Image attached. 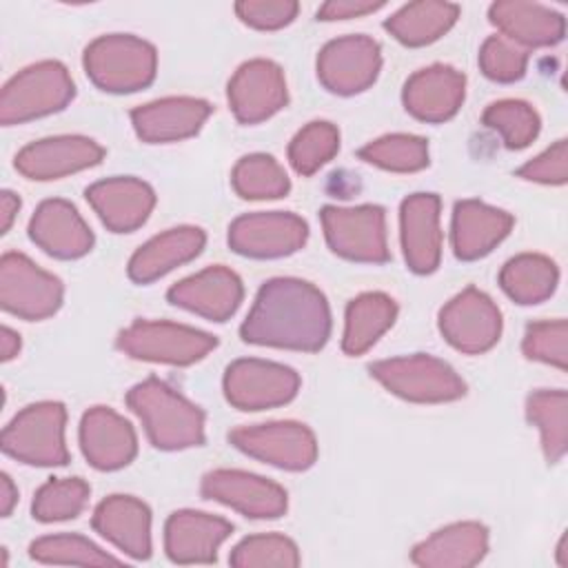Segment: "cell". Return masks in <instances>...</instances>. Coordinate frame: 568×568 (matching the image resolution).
<instances>
[{
  "instance_id": "1",
  "label": "cell",
  "mask_w": 568,
  "mask_h": 568,
  "mask_svg": "<svg viewBox=\"0 0 568 568\" xmlns=\"http://www.w3.org/2000/svg\"><path fill=\"white\" fill-rule=\"evenodd\" d=\"M240 335L246 344L315 353L331 337V308L311 282L273 277L260 286Z\"/></svg>"
},
{
  "instance_id": "2",
  "label": "cell",
  "mask_w": 568,
  "mask_h": 568,
  "mask_svg": "<svg viewBox=\"0 0 568 568\" xmlns=\"http://www.w3.org/2000/svg\"><path fill=\"white\" fill-rule=\"evenodd\" d=\"M126 406L140 417L149 442L160 450L204 444V410L158 377H146L126 393Z\"/></svg>"
},
{
  "instance_id": "3",
  "label": "cell",
  "mask_w": 568,
  "mask_h": 568,
  "mask_svg": "<svg viewBox=\"0 0 568 568\" xmlns=\"http://www.w3.org/2000/svg\"><path fill=\"white\" fill-rule=\"evenodd\" d=\"M89 80L109 93H133L155 80V47L131 33L100 36L82 55Z\"/></svg>"
},
{
  "instance_id": "4",
  "label": "cell",
  "mask_w": 568,
  "mask_h": 568,
  "mask_svg": "<svg viewBox=\"0 0 568 568\" xmlns=\"http://www.w3.org/2000/svg\"><path fill=\"white\" fill-rule=\"evenodd\" d=\"M75 95L67 67L58 60H42L18 71L0 93V122L22 124L62 111Z\"/></svg>"
},
{
  "instance_id": "5",
  "label": "cell",
  "mask_w": 568,
  "mask_h": 568,
  "mask_svg": "<svg viewBox=\"0 0 568 568\" xmlns=\"http://www.w3.org/2000/svg\"><path fill=\"white\" fill-rule=\"evenodd\" d=\"M368 371L388 393L406 402L442 404L466 395V384L455 368L433 355L415 353L379 359L373 362Z\"/></svg>"
},
{
  "instance_id": "6",
  "label": "cell",
  "mask_w": 568,
  "mask_h": 568,
  "mask_svg": "<svg viewBox=\"0 0 568 568\" xmlns=\"http://www.w3.org/2000/svg\"><path fill=\"white\" fill-rule=\"evenodd\" d=\"M64 424V404H29L4 426L2 450L4 455L29 466H64L69 464Z\"/></svg>"
},
{
  "instance_id": "7",
  "label": "cell",
  "mask_w": 568,
  "mask_h": 568,
  "mask_svg": "<svg viewBox=\"0 0 568 568\" xmlns=\"http://www.w3.org/2000/svg\"><path fill=\"white\" fill-rule=\"evenodd\" d=\"M115 346L133 359L189 366L206 357L217 346V339L211 333L175 322L135 320L118 333Z\"/></svg>"
},
{
  "instance_id": "8",
  "label": "cell",
  "mask_w": 568,
  "mask_h": 568,
  "mask_svg": "<svg viewBox=\"0 0 568 568\" xmlns=\"http://www.w3.org/2000/svg\"><path fill=\"white\" fill-rule=\"evenodd\" d=\"M320 217L326 244L335 255L366 264H384L390 260L386 242V215L382 206H324Z\"/></svg>"
},
{
  "instance_id": "9",
  "label": "cell",
  "mask_w": 568,
  "mask_h": 568,
  "mask_svg": "<svg viewBox=\"0 0 568 568\" xmlns=\"http://www.w3.org/2000/svg\"><path fill=\"white\" fill-rule=\"evenodd\" d=\"M64 297L62 282L27 255L9 251L0 260V304L7 313L38 322L51 317Z\"/></svg>"
},
{
  "instance_id": "10",
  "label": "cell",
  "mask_w": 568,
  "mask_h": 568,
  "mask_svg": "<svg viewBox=\"0 0 568 568\" xmlns=\"http://www.w3.org/2000/svg\"><path fill=\"white\" fill-rule=\"evenodd\" d=\"M229 442L244 455L282 470H306L317 459V439L300 422H268L240 426L229 433Z\"/></svg>"
},
{
  "instance_id": "11",
  "label": "cell",
  "mask_w": 568,
  "mask_h": 568,
  "mask_svg": "<svg viewBox=\"0 0 568 568\" xmlns=\"http://www.w3.org/2000/svg\"><path fill=\"white\" fill-rule=\"evenodd\" d=\"M224 397L240 410H264L288 404L300 390V375L284 364L244 357L226 366Z\"/></svg>"
},
{
  "instance_id": "12",
  "label": "cell",
  "mask_w": 568,
  "mask_h": 568,
  "mask_svg": "<svg viewBox=\"0 0 568 568\" xmlns=\"http://www.w3.org/2000/svg\"><path fill=\"white\" fill-rule=\"evenodd\" d=\"M308 240V224L288 211L246 213L231 222L229 246L244 257L275 260L300 251Z\"/></svg>"
},
{
  "instance_id": "13",
  "label": "cell",
  "mask_w": 568,
  "mask_h": 568,
  "mask_svg": "<svg viewBox=\"0 0 568 568\" xmlns=\"http://www.w3.org/2000/svg\"><path fill=\"white\" fill-rule=\"evenodd\" d=\"M439 333L453 348L479 355L499 342L501 313L484 291L466 286L439 311Z\"/></svg>"
},
{
  "instance_id": "14",
  "label": "cell",
  "mask_w": 568,
  "mask_h": 568,
  "mask_svg": "<svg viewBox=\"0 0 568 568\" xmlns=\"http://www.w3.org/2000/svg\"><path fill=\"white\" fill-rule=\"evenodd\" d=\"M382 49L368 36H344L326 42L317 55V80L335 95L366 91L379 75Z\"/></svg>"
},
{
  "instance_id": "15",
  "label": "cell",
  "mask_w": 568,
  "mask_h": 568,
  "mask_svg": "<svg viewBox=\"0 0 568 568\" xmlns=\"http://www.w3.org/2000/svg\"><path fill=\"white\" fill-rule=\"evenodd\" d=\"M200 495L251 519L282 517L288 506L286 490L280 484L235 468H217L206 473L200 484Z\"/></svg>"
},
{
  "instance_id": "16",
  "label": "cell",
  "mask_w": 568,
  "mask_h": 568,
  "mask_svg": "<svg viewBox=\"0 0 568 568\" xmlns=\"http://www.w3.org/2000/svg\"><path fill=\"white\" fill-rule=\"evenodd\" d=\"M226 98L240 124L264 122L288 102L284 71L264 58L248 60L231 75Z\"/></svg>"
},
{
  "instance_id": "17",
  "label": "cell",
  "mask_w": 568,
  "mask_h": 568,
  "mask_svg": "<svg viewBox=\"0 0 568 568\" xmlns=\"http://www.w3.org/2000/svg\"><path fill=\"white\" fill-rule=\"evenodd\" d=\"M104 149L84 135H53L22 146L13 160L27 180H58L100 164Z\"/></svg>"
},
{
  "instance_id": "18",
  "label": "cell",
  "mask_w": 568,
  "mask_h": 568,
  "mask_svg": "<svg viewBox=\"0 0 568 568\" xmlns=\"http://www.w3.org/2000/svg\"><path fill=\"white\" fill-rule=\"evenodd\" d=\"M442 200L435 193H413L399 206V237L406 266L417 275L437 271L442 260Z\"/></svg>"
},
{
  "instance_id": "19",
  "label": "cell",
  "mask_w": 568,
  "mask_h": 568,
  "mask_svg": "<svg viewBox=\"0 0 568 568\" xmlns=\"http://www.w3.org/2000/svg\"><path fill=\"white\" fill-rule=\"evenodd\" d=\"M242 297V280L222 264L184 277L166 291V300L173 306L186 308L211 322H226L240 308Z\"/></svg>"
},
{
  "instance_id": "20",
  "label": "cell",
  "mask_w": 568,
  "mask_h": 568,
  "mask_svg": "<svg viewBox=\"0 0 568 568\" xmlns=\"http://www.w3.org/2000/svg\"><path fill=\"white\" fill-rule=\"evenodd\" d=\"M84 197L100 222L113 233H131L140 229L155 206L153 189L131 175L100 180L87 186Z\"/></svg>"
},
{
  "instance_id": "21",
  "label": "cell",
  "mask_w": 568,
  "mask_h": 568,
  "mask_svg": "<svg viewBox=\"0 0 568 568\" xmlns=\"http://www.w3.org/2000/svg\"><path fill=\"white\" fill-rule=\"evenodd\" d=\"M466 95V75L448 64H430L415 71L402 91L406 111L422 122L450 120Z\"/></svg>"
},
{
  "instance_id": "22",
  "label": "cell",
  "mask_w": 568,
  "mask_h": 568,
  "mask_svg": "<svg viewBox=\"0 0 568 568\" xmlns=\"http://www.w3.org/2000/svg\"><path fill=\"white\" fill-rule=\"evenodd\" d=\"M80 448L98 470H118L131 464L138 453L133 426L109 406H93L80 422Z\"/></svg>"
},
{
  "instance_id": "23",
  "label": "cell",
  "mask_w": 568,
  "mask_h": 568,
  "mask_svg": "<svg viewBox=\"0 0 568 568\" xmlns=\"http://www.w3.org/2000/svg\"><path fill=\"white\" fill-rule=\"evenodd\" d=\"M29 237L47 255L58 260H78L93 246V233L78 209L60 197L44 200L31 222Z\"/></svg>"
},
{
  "instance_id": "24",
  "label": "cell",
  "mask_w": 568,
  "mask_h": 568,
  "mask_svg": "<svg viewBox=\"0 0 568 568\" xmlns=\"http://www.w3.org/2000/svg\"><path fill=\"white\" fill-rule=\"evenodd\" d=\"M213 106L200 98H162L131 109V122L142 142L162 144L195 135Z\"/></svg>"
},
{
  "instance_id": "25",
  "label": "cell",
  "mask_w": 568,
  "mask_h": 568,
  "mask_svg": "<svg viewBox=\"0 0 568 568\" xmlns=\"http://www.w3.org/2000/svg\"><path fill=\"white\" fill-rule=\"evenodd\" d=\"M233 524L200 510H175L164 524V550L175 564H213Z\"/></svg>"
},
{
  "instance_id": "26",
  "label": "cell",
  "mask_w": 568,
  "mask_h": 568,
  "mask_svg": "<svg viewBox=\"0 0 568 568\" xmlns=\"http://www.w3.org/2000/svg\"><path fill=\"white\" fill-rule=\"evenodd\" d=\"M515 217L479 200H459L453 209L450 242L457 260L473 262L488 255L513 229Z\"/></svg>"
},
{
  "instance_id": "27",
  "label": "cell",
  "mask_w": 568,
  "mask_h": 568,
  "mask_svg": "<svg viewBox=\"0 0 568 568\" xmlns=\"http://www.w3.org/2000/svg\"><path fill=\"white\" fill-rule=\"evenodd\" d=\"M91 526L133 559L151 557V510L131 495L102 499L91 517Z\"/></svg>"
},
{
  "instance_id": "28",
  "label": "cell",
  "mask_w": 568,
  "mask_h": 568,
  "mask_svg": "<svg viewBox=\"0 0 568 568\" xmlns=\"http://www.w3.org/2000/svg\"><path fill=\"white\" fill-rule=\"evenodd\" d=\"M490 22L521 49L552 47L564 40L566 20L559 11L524 0H499L488 9Z\"/></svg>"
},
{
  "instance_id": "29",
  "label": "cell",
  "mask_w": 568,
  "mask_h": 568,
  "mask_svg": "<svg viewBox=\"0 0 568 568\" xmlns=\"http://www.w3.org/2000/svg\"><path fill=\"white\" fill-rule=\"evenodd\" d=\"M488 552V528L479 521H457L419 541L410 561L424 568H468Z\"/></svg>"
},
{
  "instance_id": "30",
  "label": "cell",
  "mask_w": 568,
  "mask_h": 568,
  "mask_svg": "<svg viewBox=\"0 0 568 568\" xmlns=\"http://www.w3.org/2000/svg\"><path fill=\"white\" fill-rule=\"evenodd\" d=\"M206 235L197 226H175L142 244L129 260L126 273L135 284H151L202 253Z\"/></svg>"
},
{
  "instance_id": "31",
  "label": "cell",
  "mask_w": 568,
  "mask_h": 568,
  "mask_svg": "<svg viewBox=\"0 0 568 568\" xmlns=\"http://www.w3.org/2000/svg\"><path fill=\"white\" fill-rule=\"evenodd\" d=\"M397 304L390 295L373 291L353 297L346 306L342 351L346 355L366 353L395 322Z\"/></svg>"
},
{
  "instance_id": "32",
  "label": "cell",
  "mask_w": 568,
  "mask_h": 568,
  "mask_svg": "<svg viewBox=\"0 0 568 568\" xmlns=\"http://www.w3.org/2000/svg\"><path fill=\"white\" fill-rule=\"evenodd\" d=\"M459 18V7L453 2L422 0L404 4L390 18L384 29L406 47H424L439 40Z\"/></svg>"
},
{
  "instance_id": "33",
  "label": "cell",
  "mask_w": 568,
  "mask_h": 568,
  "mask_svg": "<svg viewBox=\"0 0 568 568\" xmlns=\"http://www.w3.org/2000/svg\"><path fill=\"white\" fill-rule=\"evenodd\" d=\"M559 282L557 264L539 253L510 257L499 271L501 291L517 304L530 306L548 300Z\"/></svg>"
},
{
  "instance_id": "34",
  "label": "cell",
  "mask_w": 568,
  "mask_h": 568,
  "mask_svg": "<svg viewBox=\"0 0 568 568\" xmlns=\"http://www.w3.org/2000/svg\"><path fill=\"white\" fill-rule=\"evenodd\" d=\"M526 417L539 428L548 464H557L568 450V395L566 390H535L526 399Z\"/></svg>"
},
{
  "instance_id": "35",
  "label": "cell",
  "mask_w": 568,
  "mask_h": 568,
  "mask_svg": "<svg viewBox=\"0 0 568 568\" xmlns=\"http://www.w3.org/2000/svg\"><path fill=\"white\" fill-rule=\"evenodd\" d=\"M233 191L244 200H275L291 191L284 166L266 153H251L237 160L231 173Z\"/></svg>"
},
{
  "instance_id": "36",
  "label": "cell",
  "mask_w": 568,
  "mask_h": 568,
  "mask_svg": "<svg viewBox=\"0 0 568 568\" xmlns=\"http://www.w3.org/2000/svg\"><path fill=\"white\" fill-rule=\"evenodd\" d=\"M357 158L384 171L415 173L428 166V142L410 133H390L364 144Z\"/></svg>"
},
{
  "instance_id": "37",
  "label": "cell",
  "mask_w": 568,
  "mask_h": 568,
  "mask_svg": "<svg viewBox=\"0 0 568 568\" xmlns=\"http://www.w3.org/2000/svg\"><path fill=\"white\" fill-rule=\"evenodd\" d=\"M89 495L91 488L82 477H53L36 490L31 515L44 524L73 519L84 510Z\"/></svg>"
},
{
  "instance_id": "38",
  "label": "cell",
  "mask_w": 568,
  "mask_h": 568,
  "mask_svg": "<svg viewBox=\"0 0 568 568\" xmlns=\"http://www.w3.org/2000/svg\"><path fill=\"white\" fill-rule=\"evenodd\" d=\"M339 151V131L333 122L313 120L302 126L288 144V162L295 173L313 175Z\"/></svg>"
},
{
  "instance_id": "39",
  "label": "cell",
  "mask_w": 568,
  "mask_h": 568,
  "mask_svg": "<svg viewBox=\"0 0 568 568\" xmlns=\"http://www.w3.org/2000/svg\"><path fill=\"white\" fill-rule=\"evenodd\" d=\"M484 126L499 133L506 149L528 146L541 129L537 111L524 100H497L481 113Z\"/></svg>"
},
{
  "instance_id": "40",
  "label": "cell",
  "mask_w": 568,
  "mask_h": 568,
  "mask_svg": "<svg viewBox=\"0 0 568 568\" xmlns=\"http://www.w3.org/2000/svg\"><path fill=\"white\" fill-rule=\"evenodd\" d=\"M31 559L40 564H69V566H106L120 564L118 557L100 550L82 535H47L29 546Z\"/></svg>"
},
{
  "instance_id": "41",
  "label": "cell",
  "mask_w": 568,
  "mask_h": 568,
  "mask_svg": "<svg viewBox=\"0 0 568 568\" xmlns=\"http://www.w3.org/2000/svg\"><path fill=\"white\" fill-rule=\"evenodd\" d=\"M229 564L237 568L251 566H282L295 568L300 566V550L293 539L268 532V535H253L242 539L229 555Z\"/></svg>"
},
{
  "instance_id": "42",
  "label": "cell",
  "mask_w": 568,
  "mask_h": 568,
  "mask_svg": "<svg viewBox=\"0 0 568 568\" xmlns=\"http://www.w3.org/2000/svg\"><path fill=\"white\" fill-rule=\"evenodd\" d=\"M521 351L528 359L566 371L568 366V324L566 320H544L526 326Z\"/></svg>"
},
{
  "instance_id": "43",
  "label": "cell",
  "mask_w": 568,
  "mask_h": 568,
  "mask_svg": "<svg viewBox=\"0 0 568 568\" xmlns=\"http://www.w3.org/2000/svg\"><path fill=\"white\" fill-rule=\"evenodd\" d=\"M528 67V51L504 36H490L479 49V69L493 82L521 80Z\"/></svg>"
},
{
  "instance_id": "44",
  "label": "cell",
  "mask_w": 568,
  "mask_h": 568,
  "mask_svg": "<svg viewBox=\"0 0 568 568\" xmlns=\"http://www.w3.org/2000/svg\"><path fill=\"white\" fill-rule=\"evenodd\" d=\"M300 4L295 0H242L235 2L237 18L262 31H275L293 22Z\"/></svg>"
},
{
  "instance_id": "45",
  "label": "cell",
  "mask_w": 568,
  "mask_h": 568,
  "mask_svg": "<svg viewBox=\"0 0 568 568\" xmlns=\"http://www.w3.org/2000/svg\"><path fill=\"white\" fill-rule=\"evenodd\" d=\"M517 175L528 182L539 184H564L568 178V144L566 140H557L537 158L528 160L517 169Z\"/></svg>"
},
{
  "instance_id": "46",
  "label": "cell",
  "mask_w": 568,
  "mask_h": 568,
  "mask_svg": "<svg viewBox=\"0 0 568 568\" xmlns=\"http://www.w3.org/2000/svg\"><path fill=\"white\" fill-rule=\"evenodd\" d=\"M384 2H368V0H331L317 9L320 20H346L359 18L382 9Z\"/></svg>"
},
{
  "instance_id": "47",
  "label": "cell",
  "mask_w": 568,
  "mask_h": 568,
  "mask_svg": "<svg viewBox=\"0 0 568 568\" xmlns=\"http://www.w3.org/2000/svg\"><path fill=\"white\" fill-rule=\"evenodd\" d=\"M18 209H20V197L11 191H2L0 193V229H2V233L9 231Z\"/></svg>"
},
{
  "instance_id": "48",
  "label": "cell",
  "mask_w": 568,
  "mask_h": 568,
  "mask_svg": "<svg viewBox=\"0 0 568 568\" xmlns=\"http://www.w3.org/2000/svg\"><path fill=\"white\" fill-rule=\"evenodd\" d=\"M16 504H18V490L11 481V477L7 473H2V477H0V513H2V517H9Z\"/></svg>"
},
{
  "instance_id": "49",
  "label": "cell",
  "mask_w": 568,
  "mask_h": 568,
  "mask_svg": "<svg viewBox=\"0 0 568 568\" xmlns=\"http://www.w3.org/2000/svg\"><path fill=\"white\" fill-rule=\"evenodd\" d=\"M18 351H20V335L16 331H11L9 326H2L0 328V353H2L0 357H2V362L13 359L18 355Z\"/></svg>"
},
{
  "instance_id": "50",
  "label": "cell",
  "mask_w": 568,
  "mask_h": 568,
  "mask_svg": "<svg viewBox=\"0 0 568 568\" xmlns=\"http://www.w3.org/2000/svg\"><path fill=\"white\" fill-rule=\"evenodd\" d=\"M557 550H559V564H561V566H568V561H566V557H564V552H566V535L561 537V541H559V548H557Z\"/></svg>"
}]
</instances>
